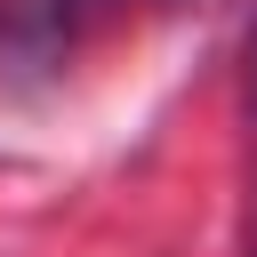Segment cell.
<instances>
[{
	"label": "cell",
	"mask_w": 257,
	"mask_h": 257,
	"mask_svg": "<svg viewBox=\"0 0 257 257\" xmlns=\"http://www.w3.org/2000/svg\"><path fill=\"white\" fill-rule=\"evenodd\" d=\"M80 0H0V80H40L64 64Z\"/></svg>",
	"instance_id": "obj_1"
},
{
	"label": "cell",
	"mask_w": 257,
	"mask_h": 257,
	"mask_svg": "<svg viewBox=\"0 0 257 257\" xmlns=\"http://www.w3.org/2000/svg\"><path fill=\"white\" fill-rule=\"evenodd\" d=\"M249 112H257V32H249Z\"/></svg>",
	"instance_id": "obj_2"
},
{
	"label": "cell",
	"mask_w": 257,
	"mask_h": 257,
	"mask_svg": "<svg viewBox=\"0 0 257 257\" xmlns=\"http://www.w3.org/2000/svg\"><path fill=\"white\" fill-rule=\"evenodd\" d=\"M96 8H112V0H80V16H96Z\"/></svg>",
	"instance_id": "obj_3"
},
{
	"label": "cell",
	"mask_w": 257,
	"mask_h": 257,
	"mask_svg": "<svg viewBox=\"0 0 257 257\" xmlns=\"http://www.w3.org/2000/svg\"><path fill=\"white\" fill-rule=\"evenodd\" d=\"M249 257H257V217H249Z\"/></svg>",
	"instance_id": "obj_4"
}]
</instances>
